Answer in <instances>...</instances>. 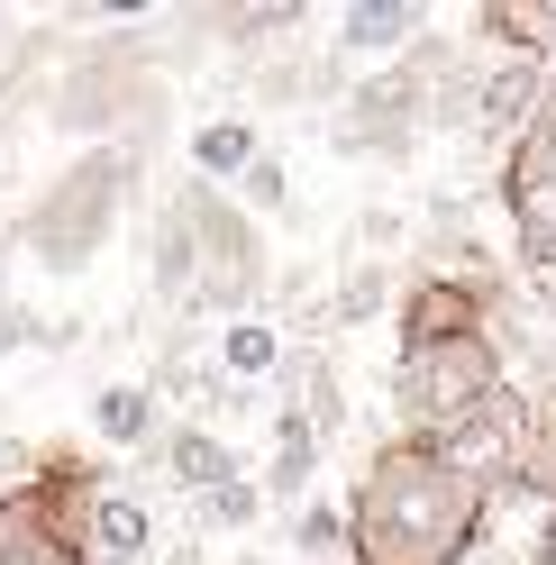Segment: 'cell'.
<instances>
[{
	"label": "cell",
	"instance_id": "cell-14",
	"mask_svg": "<svg viewBox=\"0 0 556 565\" xmlns=\"http://www.w3.org/2000/svg\"><path fill=\"white\" fill-rule=\"evenodd\" d=\"M0 565H74V556L46 547V539H19V547H0Z\"/></svg>",
	"mask_w": 556,
	"mask_h": 565
},
{
	"label": "cell",
	"instance_id": "cell-2",
	"mask_svg": "<svg viewBox=\"0 0 556 565\" xmlns=\"http://www.w3.org/2000/svg\"><path fill=\"white\" fill-rule=\"evenodd\" d=\"M402 411L420 419V429L438 438V429H457L466 411H483L502 393V374H493V338L483 329H410V347H402Z\"/></svg>",
	"mask_w": 556,
	"mask_h": 565
},
{
	"label": "cell",
	"instance_id": "cell-4",
	"mask_svg": "<svg viewBox=\"0 0 556 565\" xmlns=\"http://www.w3.org/2000/svg\"><path fill=\"white\" fill-rule=\"evenodd\" d=\"M338 38H346V55H393V46L420 38V10H410V0H356Z\"/></svg>",
	"mask_w": 556,
	"mask_h": 565
},
{
	"label": "cell",
	"instance_id": "cell-9",
	"mask_svg": "<svg viewBox=\"0 0 556 565\" xmlns=\"http://www.w3.org/2000/svg\"><path fill=\"white\" fill-rule=\"evenodd\" d=\"M92 539L110 556H147V511H137L128 492H110V502H92Z\"/></svg>",
	"mask_w": 556,
	"mask_h": 565
},
{
	"label": "cell",
	"instance_id": "cell-16",
	"mask_svg": "<svg viewBox=\"0 0 556 565\" xmlns=\"http://www.w3.org/2000/svg\"><path fill=\"white\" fill-rule=\"evenodd\" d=\"M110 565H137V556H110Z\"/></svg>",
	"mask_w": 556,
	"mask_h": 565
},
{
	"label": "cell",
	"instance_id": "cell-13",
	"mask_svg": "<svg viewBox=\"0 0 556 565\" xmlns=\"http://www.w3.org/2000/svg\"><path fill=\"white\" fill-rule=\"evenodd\" d=\"M292 539H301V547H338V539H346V520H338V511H301V520H292Z\"/></svg>",
	"mask_w": 556,
	"mask_h": 565
},
{
	"label": "cell",
	"instance_id": "cell-7",
	"mask_svg": "<svg viewBox=\"0 0 556 565\" xmlns=\"http://www.w3.org/2000/svg\"><path fill=\"white\" fill-rule=\"evenodd\" d=\"M256 156H265V147H256L247 119H211V128L192 137V164H201V173H247Z\"/></svg>",
	"mask_w": 556,
	"mask_h": 565
},
{
	"label": "cell",
	"instance_id": "cell-3",
	"mask_svg": "<svg viewBox=\"0 0 556 565\" xmlns=\"http://www.w3.org/2000/svg\"><path fill=\"white\" fill-rule=\"evenodd\" d=\"M110 201H119V156H83L64 183L38 201V220H28V256L74 274L100 256V237H110Z\"/></svg>",
	"mask_w": 556,
	"mask_h": 565
},
{
	"label": "cell",
	"instance_id": "cell-8",
	"mask_svg": "<svg viewBox=\"0 0 556 565\" xmlns=\"http://www.w3.org/2000/svg\"><path fill=\"white\" fill-rule=\"evenodd\" d=\"M147 419H156V402L137 393V383H110V393L92 402V429H100V438H119V447H137V438H147Z\"/></svg>",
	"mask_w": 556,
	"mask_h": 565
},
{
	"label": "cell",
	"instance_id": "cell-6",
	"mask_svg": "<svg viewBox=\"0 0 556 565\" xmlns=\"http://www.w3.org/2000/svg\"><path fill=\"white\" fill-rule=\"evenodd\" d=\"M164 466H173V483H201V492H220V483H237V466H228V447H220L211 429H173V447H164Z\"/></svg>",
	"mask_w": 556,
	"mask_h": 565
},
{
	"label": "cell",
	"instance_id": "cell-1",
	"mask_svg": "<svg viewBox=\"0 0 556 565\" xmlns=\"http://www.w3.org/2000/svg\"><path fill=\"white\" fill-rule=\"evenodd\" d=\"M483 492L457 483L429 447H393L374 456L365 502H356V556L365 565H457L474 539Z\"/></svg>",
	"mask_w": 556,
	"mask_h": 565
},
{
	"label": "cell",
	"instance_id": "cell-11",
	"mask_svg": "<svg viewBox=\"0 0 556 565\" xmlns=\"http://www.w3.org/2000/svg\"><path fill=\"white\" fill-rule=\"evenodd\" d=\"M520 173H556V83L530 100V119H520Z\"/></svg>",
	"mask_w": 556,
	"mask_h": 565
},
{
	"label": "cell",
	"instance_id": "cell-10",
	"mask_svg": "<svg viewBox=\"0 0 556 565\" xmlns=\"http://www.w3.org/2000/svg\"><path fill=\"white\" fill-rule=\"evenodd\" d=\"M220 365H228L237 383H265V374H274V329H265V320H237L228 347H220Z\"/></svg>",
	"mask_w": 556,
	"mask_h": 565
},
{
	"label": "cell",
	"instance_id": "cell-5",
	"mask_svg": "<svg viewBox=\"0 0 556 565\" xmlns=\"http://www.w3.org/2000/svg\"><path fill=\"white\" fill-rule=\"evenodd\" d=\"M511 210H520V246L556 256V173H520L511 164Z\"/></svg>",
	"mask_w": 556,
	"mask_h": 565
},
{
	"label": "cell",
	"instance_id": "cell-15",
	"mask_svg": "<svg viewBox=\"0 0 556 565\" xmlns=\"http://www.w3.org/2000/svg\"><path fill=\"white\" fill-rule=\"evenodd\" d=\"M28 338V320H19V310H0V347H19Z\"/></svg>",
	"mask_w": 556,
	"mask_h": 565
},
{
	"label": "cell",
	"instance_id": "cell-12",
	"mask_svg": "<svg viewBox=\"0 0 556 565\" xmlns=\"http://www.w3.org/2000/svg\"><path fill=\"white\" fill-rule=\"evenodd\" d=\"M211 520H220V529H247V520H256V483H220V492H211Z\"/></svg>",
	"mask_w": 556,
	"mask_h": 565
}]
</instances>
